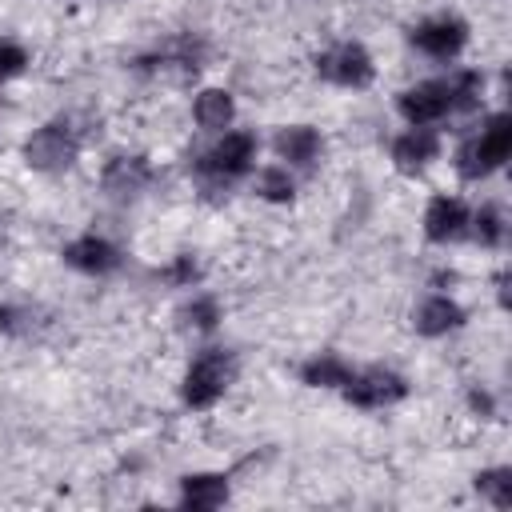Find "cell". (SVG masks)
Segmentation results:
<instances>
[{"label": "cell", "mask_w": 512, "mask_h": 512, "mask_svg": "<svg viewBox=\"0 0 512 512\" xmlns=\"http://www.w3.org/2000/svg\"><path fill=\"white\" fill-rule=\"evenodd\" d=\"M260 160H264V132L240 120L228 132L200 136V144L188 152V184L200 200L224 204L236 188H244V180Z\"/></svg>", "instance_id": "obj_1"}, {"label": "cell", "mask_w": 512, "mask_h": 512, "mask_svg": "<svg viewBox=\"0 0 512 512\" xmlns=\"http://www.w3.org/2000/svg\"><path fill=\"white\" fill-rule=\"evenodd\" d=\"M512 160V116L496 100L484 112L460 120L452 132V144L444 152V164L452 168L460 188H484L492 184Z\"/></svg>", "instance_id": "obj_2"}, {"label": "cell", "mask_w": 512, "mask_h": 512, "mask_svg": "<svg viewBox=\"0 0 512 512\" xmlns=\"http://www.w3.org/2000/svg\"><path fill=\"white\" fill-rule=\"evenodd\" d=\"M236 384H240V352L212 336V340H200L184 360L176 376V404L188 416H208L232 396Z\"/></svg>", "instance_id": "obj_3"}, {"label": "cell", "mask_w": 512, "mask_h": 512, "mask_svg": "<svg viewBox=\"0 0 512 512\" xmlns=\"http://www.w3.org/2000/svg\"><path fill=\"white\" fill-rule=\"evenodd\" d=\"M84 148H88V132L76 116H48L40 124H32L24 136H20V164L32 172V176H44V180H56V176H68L76 172V164L84 160Z\"/></svg>", "instance_id": "obj_4"}, {"label": "cell", "mask_w": 512, "mask_h": 512, "mask_svg": "<svg viewBox=\"0 0 512 512\" xmlns=\"http://www.w3.org/2000/svg\"><path fill=\"white\" fill-rule=\"evenodd\" d=\"M404 44L424 64L452 68V64L468 60V52L476 44V24L460 8H428L404 24Z\"/></svg>", "instance_id": "obj_5"}, {"label": "cell", "mask_w": 512, "mask_h": 512, "mask_svg": "<svg viewBox=\"0 0 512 512\" xmlns=\"http://www.w3.org/2000/svg\"><path fill=\"white\" fill-rule=\"evenodd\" d=\"M308 64H312V76H316L324 88L348 92V96L372 92L376 80H380V60H376V52L368 48V40H360V36H352V32L324 40V44L308 56Z\"/></svg>", "instance_id": "obj_6"}, {"label": "cell", "mask_w": 512, "mask_h": 512, "mask_svg": "<svg viewBox=\"0 0 512 512\" xmlns=\"http://www.w3.org/2000/svg\"><path fill=\"white\" fill-rule=\"evenodd\" d=\"M160 180V168L148 152L140 148H112L96 164V192L112 208H132L140 204Z\"/></svg>", "instance_id": "obj_7"}, {"label": "cell", "mask_w": 512, "mask_h": 512, "mask_svg": "<svg viewBox=\"0 0 512 512\" xmlns=\"http://www.w3.org/2000/svg\"><path fill=\"white\" fill-rule=\"evenodd\" d=\"M392 116H396L400 124L444 128V132H448V124H456V100H452L448 72L436 68V72H424V76L404 80V84L392 92Z\"/></svg>", "instance_id": "obj_8"}, {"label": "cell", "mask_w": 512, "mask_h": 512, "mask_svg": "<svg viewBox=\"0 0 512 512\" xmlns=\"http://www.w3.org/2000/svg\"><path fill=\"white\" fill-rule=\"evenodd\" d=\"M468 224H472V196L460 184L432 188L420 204V216H416L420 240L436 252H452V248L468 244Z\"/></svg>", "instance_id": "obj_9"}, {"label": "cell", "mask_w": 512, "mask_h": 512, "mask_svg": "<svg viewBox=\"0 0 512 512\" xmlns=\"http://www.w3.org/2000/svg\"><path fill=\"white\" fill-rule=\"evenodd\" d=\"M336 396L356 412H392L412 396V376L388 360L352 364V372Z\"/></svg>", "instance_id": "obj_10"}, {"label": "cell", "mask_w": 512, "mask_h": 512, "mask_svg": "<svg viewBox=\"0 0 512 512\" xmlns=\"http://www.w3.org/2000/svg\"><path fill=\"white\" fill-rule=\"evenodd\" d=\"M264 152L272 160H280L284 168H292L300 180L316 176L328 156H332V140L316 120H280L268 136H264Z\"/></svg>", "instance_id": "obj_11"}, {"label": "cell", "mask_w": 512, "mask_h": 512, "mask_svg": "<svg viewBox=\"0 0 512 512\" xmlns=\"http://www.w3.org/2000/svg\"><path fill=\"white\" fill-rule=\"evenodd\" d=\"M448 152V132L444 128H420V124H400L384 140V160L400 180H424L444 164Z\"/></svg>", "instance_id": "obj_12"}, {"label": "cell", "mask_w": 512, "mask_h": 512, "mask_svg": "<svg viewBox=\"0 0 512 512\" xmlns=\"http://www.w3.org/2000/svg\"><path fill=\"white\" fill-rule=\"evenodd\" d=\"M56 256L80 280H112L128 264L124 244L116 236H108L104 228H80V232L64 236L60 248H56Z\"/></svg>", "instance_id": "obj_13"}, {"label": "cell", "mask_w": 512, "mask_h": 512, "mask_svg": "<svg viewBox=\"0 0 512 512\" xmlns=\"http://www.w3.org/2000/svg\"><path fill=\"white\" fill-rule=\"evenodd\" d=\"M472 324V308L464 304V296L456 288H424L412 308H408V328L412 336L440 344V340H456L464 328Z\"/></svg>", "instance_id": "obj_14"}, {"label": "cell", "mask_w": 512, "mask_h": 512, "mask_svg": "<svg viewBox=\"0 0 512 512\" xmlns=\"http://www.w3.org/2000/svg\"><path fill=\"white\" fill-rule=\"evenodd\" d=\"M188 124L196 136H216L240 124V96L224 80H200L188 96Z\"/></svg>", "instance_id": "obj_15"}, {"label": "cell", "mask_w": 512, "mask_h": 512, "mask_svg": "<svg viewBox=\"0 0 512 512\" xmlns=\"http://www.w3.org/2000/svg\"><path fill=\"white\" fill-rule=\"evenodd\" d=\"M172 324H176V332H184L192 340H212L228 324V300L204 284L192 292H180V300L172 308Z\"/></svg>", "instance_id": "obj_16"}, {"label": "cell", "mask_w": 512, "mask_h": 512, "mask_svg": "<svg viewBox=\"0 0 512 512\" xmlns=\"http://www.w3.org/2000/svg\"><path fill=\"white\" fill-rule=\"evenodd\" d=\"M300 188H304V180L292 172V168H284L280 160H260L256 168H252V176L244 180V192L256 200V204H264V208H272V212H284V208H296L300 204Z\"/></svg>", "instance_id": "obj_17"}, {"label": "cell", "mask_w": 512, "mask_h": 512, "mask_svg": "<svg viewBox=\"0 0 512 512\" xmlns=\"http://www.w3.org/2000/svg\"><path fill=\"white\" fill-rule=\"evenodd\" d=\"M232 500V472L224 468H192L176 476V504L192 512H212Z\"/></svg>", "instance_id": "obj_18"}, {"label": "cell", "mask_w": 512, "mask_h": 512, "mask_svg": "<svg viewBox=\"0 0 512 512\" xmlns=\"http://www.w3.org/2000/svg\"><path fill=\"white\" fill-rule=\"evenodd\" d=\"M508 204L500 196H480L472 200V224H468V248L484 256H500L508 248Z\"/></svg>", "instance_id": "obj_19"}, {"label": "cell", "mask_w": 512, "mask_h": 512, "mask_svg": "<svg viewBox=\"0 0 512 512\" xmlns=\"http://www.w3.org/2000/svg\"><path fill=\"white\" fill-rule=\"evenodd\" d=\"M352 356H344L340 348H316L296 364V380L308 392H340L348 372H352Z\"/></svg>", "instance_id": "obj_20"}, {"label": "cell", "mask_w": 512, "mask_h": 512, "mask_svg": "<svg viewBox=\"0 0 512 512\" xmlns=\"http://www.w3.org/2000/svg\"><path fill=\"white\" fill-rule=\"evenodd\" d=\"M156 284H164L168 292H192L200 284H208V264L196 248H176L156 264Z\"/></svg>", "instance_id": "obj_21"}, {"label": "cell", "mask_w": 512, "mask_h": 512, "mask_svg": "<svg viewBox=\"0 0 512 512\" xmlns=\"http://www.w3.org/2000/svg\"><path fill=\"white\" fill-rule=\"evenodd\" d=\"M48 316L40 304L32 300H20V296H4L0 300V336L12 340V344H24V340H36L44 332Z\"/></svg>", "instance_id": "obj_22"}, {"label": "cell", "mask_w": 512, "mask_h": 512, "mask_svg": "<svg viewBox=\"0 0 512 512\" xmlns=\"http://www.w3.org/2000/svg\"><path fill=\"white\" fill-rule=\"evenodd\" d=\"M32 64H36L32 44L24 36H16V32H0V92L20 84L32 72Z\"/></svg>", "instance_id": "obj_23"}, {"label": "cell", "mask_w": 512, "mask_h": 512, "mask_svg": "<svg viewBox=\"0 0 512 512\" xmlns=\"http://www.w3.org/2000/svg\"><path fill=\"white\" fill-rule=\"evenodd\" d=\"M472 488H476V496L484 500V504H492V508H512V468L504 464V460H496V464H484L476 476H472Z\"/></svg>", "instance_id": "obj_24"}, {"label": "cell", "mask_w": 512, "mask_h": 512, "mask_svg": "<svg viewBox=\"0 0 512 512\" xmlns=\"http://www.w3.org/2000/svg\"><path fill=\"white\" fill-rule=\"evenodd\" d=\"M464 412H468L472 420H480V424H492V420H500L504 400H500V392H496L492 384L472 380V384L464 388Z\"/></svg>", "instance_id": "obj_25"}, {"label": "cell", "mask_w": 512, "mask_h": 512, "mask_svg": "<svg viewBox=\"0 0 512 512\" xmlns=\"http://www.w3.org/2000/svg\"><path fill=\"white\" fill-rule=\"evenodd\" d=\"M112 4H116V0H112Z\"/></svg>", "instance_id": "obj_26"}]
</instances>
